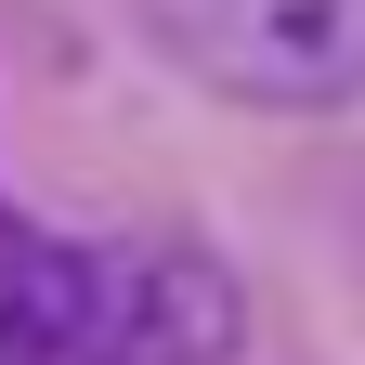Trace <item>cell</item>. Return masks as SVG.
<instances>
[{
	"label": "cell",
	"instance_id": "1",
	"mask_svg": "<svg viewBox=\"0 0 365 365\" xmlns=\"http://www.w3.org/2000/svg\"><path fill=\"white\" fill-rule=\"evenodd\" d=\"M130 14L222 105H274V118L365 105V0H130Z\"/></svg>",
	"mask_w": 365,
	"mask_h": 365
},
{
	"label": "cell",
	"instance_id": "2",
	"mask_svg": "<svg viewBox=\"0 0 365 365\" xmlns=\"http://www.w3.org/2000/svg\"><path fill=\"white\" fill-rule=\"evenodd\" d=\"M235 352H248L235 261H209L182 235H78L66 365H235Z\"/></svg>",
	"mask_w": 365,
	"mask_h": 365
}]
</instances>
